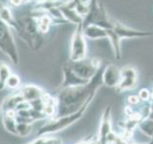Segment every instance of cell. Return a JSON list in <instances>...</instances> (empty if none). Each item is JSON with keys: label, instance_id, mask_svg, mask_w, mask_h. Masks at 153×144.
Masks as SVG:
<instances>
[{"label": "cell", "instance_id": "1", "mask_svg": "<svg viewBox=\"0 0 153 144\" xmlns=\"http://www.w3.org/2000/svg\"><path fill=\"white\" fill-rule=\"evenodd\" d=\"M12 10L16 24V31L21 40L33 51L41 49L44 45L45 35L38 29V17L46 12L37 5L28 7L27 4Z\"/></svg>", "mask_w": 153, "mask_h": 144}, {"label": "cell", "instance_id": "2", "mask_svg": "<svg viewBox=\"0 0 153 144\" xmlns=\"http://www.w3.org/2000/svg\"><path fill=\"white\" fill-rule=\"evenodd\" d=\"M0 51L6 55L14 65L19 64V55L12 33V28L0 18Z\"/></svg>", "mask_w": 153, "mask_h": 144}, {"label": "cell", "instance_id": "3", "mask_svg": "<svg viewBox=\"0 0 153 144\" xmlns=\"http://www.w3.org/2000/svg\"><path fill=\"white\" fill-rule=\"evenodd\" d=\"M87 55V44L86 38L83 34L82 24L76 25L70 43V57L71 62H78L83 60Z\"/></svg>", "mask_w": 153, "mask_h": 144}, {"label": "cell", "instance_id": "4", "mask_svg": "<svg viewBox=\"0 0 153 144\" xmlns=\"http://www.w3.org/2000/svg\"><path fill=\"white\" fill-rule=\"evenodd\" d=\"M69 64L79 77L90 81L100 69V61L98 59H83L78 62H69Z\"/></svg>", "mask_w": 153, "mask_h": 144}, {"label": "cell", "instance_id": "5", "mask_svg": "<svg viewBox=\"0 0 153 144\" xmlns=\"http://www.w3.org/2000/svg\"><path fill=\"white\" fill-rule=\"evenodd\" d=\"M112 29L122 40H123V38H146V37L153 36L152 32L135 30V29L129 28L126 25H123V24L118 22L115 19H114V24Z\"/></svg>", "mask_w": 153, "mask_h": 144}, {"label": "cell", "instance_id": "6", "mask_svg": "<svg viewBox=\"0 0 153 144\" xmlns=\"http://www.w3.org/2000/svg\"><path fill=\"white\" fill-rule=\"evenodd\" d=\"M62 73H63V80L60 88H72V86H82L86 85L89 83V81L82 79L76 75L74 70L72 69V67L70 66L69 62H66L63 65L62 68Z\"/></svg>", "mask_w": 153, "mask_h": 144}, {"label": "cell", "instance_id": "7", "mask_svg": "<svg viewBox=\"0 0 153 144\" xmlns=\"http://www.w3.org/2000/svg\"><path fill=\"white\" fill-rule=\"evenodd\" d=\"M137 84V71L133 66L126 65L121 69V80L118 85L120 90L132 89Z\"/></svg>", "mask_w": 153, "mask_h": 144}, {"label": "cell", "instance_id": "8", "mask_svg": "<svg viewBox=\"0 0 153 144\" xmlns=\"http://www.w3.org/2000/svg\"><path fill=\"white\" fill-rule=\"evenodd\" d=\"M59 8L62 17H63V19H65L67 22L76 24V25L82 24L83 17L80 16L78 14V12H76L75 3L69 2V1L61 2Z\"/></svg>", "mask_w": 153, "mask_h": 144}, {"label": "cell", "instance_id": "9", "mask_svg": "<svg viewBox=\"0 0 153 144\" xmlns=\"http://www.w3.org/2000/svg\"><path fill=\"white\" fill-rule=\"evenodd\" d=\"M121 80V69L115 64H109L102 71V83L108 86H116Z\"/></svg>", "mask_w": 153, "mask_h": 144}, {"label": "cell", "instance_id": "10", "mask_svg": "<svg viewBox=\"0 0 153 144\" xmlns=\"http://www.w3.org/2000/svg\"><path fill=\"white\" fill-rule=\"evenodd\" d=\"M19 92L22 95L24 100L28 101V102H32L33 100L42 98L45 91L40 86L36 85H25L19 89Z\"/></svg>", "mask_w": 153, "mask_h": 144}, {"label": "cell", "instance_id": "11", "mask_svg": "<svg viewBox=\"0 0 153 144\" xmlns=\"http://www.w3.org/2000/svg\"><path fill=\"white\" fill-rule=\"evenodd\" d=\"M83 34L86 38L90 40H99V38H107V30L95 24H90L83 27Z\"/></svg>", "mask_w": 153, "mask_h": 144}, {"label": "cell", "instance_id": "12", "mask_svg": "<svg viewBox=\"0 0 153 144\" xmlns=\"http://www.w3.org/2000/svg\"><path fill=\"white\" fill-rule=\"evenodd\" d=\"M106 30H107V38L110 40V43L112 45L114 56L117 60H120L122 57V47H121L122 38L113 31V29H106Z\"/></svg>", "mask_w": 153, "mask_h": 144}, {"label": "cell", "instance_id": "13", "mask_svg": "<svg viewBox=\"0 0 153 144\" xmlns=\"http://www.w3.org/2000/svg\"><path fill=\"white\" fill-rule=\"evenodd\" d=\"M22 101H24V98L22 97V95L20 94L19 91L13 95L8 96V97H6L3 100V102L1 104L3 112H6L8 110H16L17 105L19 103H21Z\"/></svg>", "mask_w": 153, "mask_h": 144}, {"label": "cell", "instance_id": "14", "mask_svg": "<svg viewBox=\"0 0 153 144\" xmlns=\"http://www.w3.org/2000/svg\"><path fill=\"white\" fill-rule=\"evenodd\" d=\"M0 18H1V20L6 23L8 26L16 30V24L13 17V10L2 3H0Z\"/></svg>", "mask_w": 153, "mask_h": 144}, {"label": "cell", "instance_id": "15", "mask_svg": "<svg viewBox=\"0 0 153 144\" xmlns=\"http://www.w3.org/2000/svg\"><path fill=\"white\" fill-rule=\"evenodd\" d=\"M12 74L10 66L3 62H0V91L6 88V81Z\"/></svg>", "mask_w": 153, "mask_h": 144}, {"label": "cell", "instance_id": "16", "mask_svg": "<svg viewBox=\"0 0 153 144\" xmlns=\"http://www.w3.org/2000/svg\"><path fill=\"white\" fill-rule=\"evenodd\" d=\"M2 124L3 127L5 129V131L8 132L9 134H16L17 136V132H16V120L13 118H10L7 116H4L2 118Z\"/></svg>", "mask_w": 153, "mask_h": 144}, {"label": "cell", "instance_id": "17", "mask_svg": "<svg viewBox=\"0 0 153 144\" xmlns=\"http://www.w3.org/2000/svg\"><path fill=\"white\" fill-rule=\"evenodd\" d=\"M16 132L17 136L22 138L28 137L33 132V125L26 123H17L16 124Z\"/></svg>", "mask_w": 153, "mask_h": 144}, {"label": "cell", "instance_id": "18", "mask_svg": "<svg viewBox=\"0 0 153 144\" xmlns=\"http://www.w3.org/2000/svg\"><path fill=\"white\" fill-rule=\"evenodd\" d=\"M21 86V79L16 74H11L6 81V88L10 89H18Z\"/></svg>", "mask_w": 153, "mask_h": 144}, {"label": "cell", "instance_id": "19", "mask_svg": "<svg viewBox=\"0 0 153 144\" xmlns=\"http://www.w3.org/2000/svg\"><path fill=\"white\" fill-rule=\"evenodd\" d=\"M139 97L143 101H146V100H148V98L150 97V92L148 91V89L143 88L140 90V92H139Z\"/></svg>", "mask_w": 153, "mask_h": 144}, {"label": "cell", "instance_id": "20", "mask_svg": "<svg viewBox=\"0 0 153 144\" xmlns=\"http://www.w3.org/2000/svg\"><path fill=\"white\" fill-rule=\"evenodd\" d=\"M9 2L12 8H18L23 5L22 0H9Z\"/></svg>", "mask_w": 153, "mask_h": 144}, {"label": "cell", "instance_id": "21", "mask_svg": "<svg viewBox=\"0 0 153 144\" xmlns=\"http://www.w3.org/2000/svg\"><path fill=\"white\" fill-rule=\"evenodd\" d=\"M139 101H140V97H138L136 95H131L128 97V102L132 104V105H136L139 103Z\"/></svg>", "mask_w": 153, "mask_h": 144}, {"label": "cell", "instance_id": "22", "mask_svg": "<svg viewBox=\"0 0 153 144\" xmlns=\"http://www.w3.org/2000/svg\"><path fill=\"white\" fill-rule=\"evenodd\" d=\"M67 1H69V2H73V3L76 4V3L80 2V0H67Z\"/></svg>", "mask_w": 153, "mask_h": 144}, {"label": "cell", "instance_id": "23", "mask_svg": "<svg viewBox=\"0 0 153 144\" xmlns=\"http://www.w3.org/2000/svg\"><path fill=\"white\" fill-rule=\"evenodd\" d=\"M33 1H36V4H38V3H42V2H44L45 0H33Z\"/></svg>", "mask_w": 153, "mask_h": 144}, {"label": "cell", "instance_id": "24", "mask_svg": "<svg viewBox=\"0 0 153 144\" xmlns=\"http://www.w3.org/2000/svg\"><path fill=\"white\" fill-rule=\"evenodd\" d=\"M46 2H56V1H57V0H45Z\"/></svg>", "mask_w": 153, "mask_h": 144}, {"label": "cell", "instance_id": "25", "mask_svg": "<svg viewBox=\"0 0 153 144\" xmlns=\"http://www.w3.org/2000/svg\"><path fill=\"white\" fill-rule=\"evenodd\" d=\"M3 112V110H2V108H1V105H0V113H1Z\"/></svg>", "mask_w": 153, "mask_h": 144}, {"label": "cell", "instance_id": "26", "mask_svg": "<svg viewBox=\"0 0 153 144\" xmlns=\"http://www.w3.org/2000/svg\"><path fill=\"white\" fill-rule=\"evenodd\" d=\"M151 97H152V99H153V92H152V94H151Z\"/></svg>", "mask_w": 153, "mask_h": 144}]
</instances>
